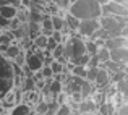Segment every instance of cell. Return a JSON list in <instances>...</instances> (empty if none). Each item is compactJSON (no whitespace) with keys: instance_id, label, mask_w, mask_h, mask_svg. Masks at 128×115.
<instances>
[{"instance_id":"cell-10","label":"cell","mask_w":128,"mask_h":115,"mask_svg":"<svg viewBox=\"0 0 128 115\" xmlns=\"http://www.w3.org/2000/svg\"><path fill=\"white\" fill-rule=\"evenodd\" d=\"M63 20H65V24L68 26L70 31H76V28H78V24H80V20L76 18L75 15H72V13L66 10V12L63 13Z\"/></svg>"},{"instance_id":"cell-24","label":"cell","mask_w":128,"mask_h":115,"mask_svg":"<svg viewBox=\"0 0 128 115\" xmlns=\"http://www.w3.org/2000/svg\"><path fill=\"white\" fill-rule=\"evenodd\" d=\"M41 73H42V76H44V78H52V70H50V66H49V65H42Z\"/></svg>"},{"instance_id":"cell-23","label":"cell","mask_w":128,"mask_h":115,"mask_svg":"<svg viewBox=\"0 0 128 115\" xmlns=\"http://www.w3.org/2000/svg\"><path fill=\"white\" fill-rule=\"evenodd\" d=\"M52 2L55 3L60 10H63V12H66L68 6H70V0H52Z\"/></svg>"},{"instance_id":"cell-3","label":"cell","mask_w":128,"mask_h":115,"mask_svg":"<svg viewBox=\"0 0 128 115\" xmlns=\"http://www.w3.org/2000/svg\"><path fill=\"white\" fill-rule=\"evenodd\" d=\"M97 28H99V20L97 18H86V20H80L76 32H78L83 39H86V38H89Z\"/></svg>"},{"instance_id":"cell-28","label":"cell","mask_w":128,"mask_h":115,"mask_svg":"<svg viewBox=\"0 0 128 115\" xmlns=\"http://www.w3.org/2000/svg\"><path fill=\"white\" fill-rule=\"evenodd\" d=\"M41 2H44V3H49V2H52V0H41Z\"/></svg>"},{"instance_id":"cell-2","label":"cell","mask_w":128,"mask_h":115,"mask_svg":"<svg viewBox=\"0 0 128 115\" xmlns=\"http://www.w3.org/2000/svg\"><path fill=\"white\" fill-rule=\"evenodd\" d=\"M13 88V62L0 52V97Z\"/></svg>"},{"instance_id":"cell-17","label":"cell","mask_w":128,"mask_h":115,"mask_svg":"<svg viewBox=\"0 0 128 115\" xmlns=\"http://www.w3.org/2000/svg\"><path fill=\"white\" fill-rule=\"evenodd\" d=\"M42 15H44V13H41V12L28 10V21H32V23H41V20H42Z\"/></svg>"},{"instance_id":"cell-4","label":"cell","mask_w":128,"mask_h":115,"mask_svg":"<svg viewBox=\"0 0 128 115\" xmlns=\"http://www.w3.org/2000/svg\"><path fill=\"white\" fill-rule=\"evenodd\" d=\"M100 15H114V16L123 15V16H128V6L120 5V3L110 0L106 5H100Z\"/></svg>"},{"instance_id":"cell-12","label":"cell","mask_w":128,"mask_h":115,"mask_svg":"<svg viewBox=\"0 0 128 115\" xmlns=\"http://www.w3.org/2000/svg\"><path fill=\"white\" fill-rule=\"evenodd\" d=\"M16 6H12V5H0V15L3 16V18L10 20L13 18V16H16Z\"/></svg>"},{"instance_id":"cell-1","label":"cell","mask_w":128,"mask_h":115,"mask_svg":"<svg viewBox=\"0 0 128 115\" xmlns=\"http://www.w3.org/2000/svg\"><path fill=\"white\" fill-rule=\"evenodd\" d=\"M68 12L75 15L78 20L86 18H99L100 16V5L96 0H76L70 3Z\"/></svg>"},{"instance_id":"cell-20","label":"cell","mask_w":128,"mask_h":115,"mask_svg":"<svg viewBox=\"0 0 128 115\" xmlns=\"http://www.w3.org/2000/svg\"><path fill=\"white\" fill-rule=\"evenodd\" d=\"M49 66H50V70H52V75L54 73H63V65L58 62V60H55V58L49 63Z\"/></svg>"},{"instance_id":"cell-11","label":"cell","mask_w":128,"mask_h":115,"mask_svg":"<svg viewBox=\"0 0 128 115\" xmlns=\"http://www.w3.org/2000/svg\"><path fill=\"white\" fill-rule=\"evenodd\" d=\"M21 50V47H20V44H16V42H12V44H8V46L5 47V50H3V55L6 57V58H10V60H13L16 57V54Z\"/></svg>"},{"instance_id":"cell-13","label":"cell","mask_w":128,"mask_h":115,"mask_svg":"<svg viewBox=\"0 0 128 115\" xmlns=\"http://www.w3.org/2000/svg\"><path fill=\"white\" fill-rule=\"evenodd\" d=\"M20 88H21L23 92L36 89V83H34V80H32V76H23V81H21V84H20Z\"/></svg>"},{"instance_id":"cell-6","label":"cell","mask_w":128,"mask_h":115,"mask_svg":"<svg viewBox=\"0 0 128 115\" xmlns=\"http://www.w3.org/2000/svg\"><path fill=\"white\" fill-rule=\"evenodd\" d=\"M104 47H107L109 50L118 49V47H128V38L125 36H112V38L104 39Z\"/></svg>"},{"instance_id":"cell-19","label":"cell","mask_w":128,"mask_h":115,"mask_svg":"<svg viewBox=\"0 0 128 115\" xmlns=\"http://www.w3.org/2000/svg\"><path fill=\"white\" fill-rule=\"evenodd\" d=\"M24 58H26V52L21 49L18 54H16V57L12 60V62L15 63V65H18V66H23V65H24Z\"/></svg>"},{"instance_id":"cell-22","label":"cell","mask_w":128,"mask_h":115,"mask_svg":"<svg viewBox=\"0 0 128 115\" xmlns=\"http://www.w3.org/2000/svg\"><path fill=\"white\" fill-rule=\"evenodd\" d=\"M115 114L117 115H128V104L122 102L118 106H115Z\"/></svg>"},{"instance_id":"cell-26","label":"cell","mask_w":128,"mask_h":115,"mask_svg":"<svg viewBox=\"0 0 128 115\" xmlns=\"http://www.w3.org/2000/svg\"><path fill=\"white\" fill-rule=\"evenodd\" d=\"M114 2L120 3V5H126V6H128V0H114Z\"/></svg>"},{"instance_id":"cell-5","label":"cell","mask_w":128,"mask_h":115,"mask_svg":"<svg viewBox=\"0 0 128 115\" xmlns=\"http://www.w3.org/2000/svg\"><path fill=\"white\" fill-rule=\"evenodd\" d=\"M97 106L99 104L94 102L92 97H84L76 104V110L78 114H97Z\"/></svg>"},{"instance_id":"cell-9","label":"cell","mask_w":128,"mask_h":115,"mask_svg":"<svg viewBox=\"0 0 128 115\" xmlns=\"http://www.w3.org/2000/svg\"><path fill=\"white\" fill-rule=\"evenodd\" d=\"M8 112L12 115H28V114H32V109L26 102H18V104H15Z\"/></svg>"},{"instance_id":"cell-27","label":"cell","mask_w":128,"mask_h":115,"mask_svg":"<svg viewBox=\"0 0 128 115\" xmlns=\"http://www.w3.org/2000/svg\"><path fill=\"white\" fill-rule=\"evenodd\" d=\"M97 3H99V5H106L107 2H110V0H96Z\"/></svg>"},{"instance_id":"cell-15","label":"cell","mask_w":128,"mask_h":115,"mask_svg":"<svg viewBox=\"0 0 128 115\" xmlns=\"http://www.w3.org/2000/svg\"><path fill=\"white\" fill-rule=\"evenodd\" d=\"M70 73L75 76H80V78H84L86 80V65H73Z\"/></svg>"},{"instance_id":"cell-21","label":"cell","mask_w":128,"mask_h":115,"mask_svg":"<svg viewBox=\"0 0 128 115\" xmlns=\"http://www.w3.org/2000/svg\"><path fill=\"white\" fill-rule=\"evenodd\" d=\"M49 89H50V92H52V94H57V92H60V91H62V81L52 80V81L49 83Z\"/></svg>"},{"instance_id":"cell-14","label":"cell","mask_w":128,"mask_h":115,"mask_svg":"<svg viewBox=\"0 0 128 115\" xmlns=\"http://www.w3.org/2000/svg\"><path fill=\"white\" fill-rule=\"evenodd\" d=\"M94 55L97 57V60H99V63H102V62H106V60H109L110 58V52H109V49L107 47H99L97 49V52L94 54Z\"/></svg>"},{"instance_id":"cell-8","label":"cell","mask_w":128,"mask_h":115,"mask_svg":"<svg viewBox=\"0 0 128 115\" xmlns=\"http://www.w3.org/2000/svg\"><path fill=\"white\" fill-rule=\"evenodd\" d=\"M110 52V60L114 62H128V47H118L112 49Z\"/></svg>"},{"instance_id":"cell-18","label":"cell","mask_w":128,"mask_h":115,"mask_svg":"<svg viewBox=\"0 0 128 115\" xmlns=\"http://www.w3.org/2000/svg\"><path fill=\"white\" fill-rule=\"evenodd\" d=\"M70 114H72V109H70L68 102L58 104V107H57V112H55V115H70Z\"/></svg>"},{"instance_id":"cell-16","label":"cell","mask_w":128,"mask_h":115,"mask_svg":"<svg viewBox=\"0 0 128 115\" xmlns=\"http://www.w3.org/2000/svg\"><path fill=\"white\" fill-rule=\"evenodd\" d=\"M115 88H117V92L126 94V91H128V78H123V80L117 81V83H115Z\"/></svg>"},{"instance_id":"cell-25","label":"cell","mask_w":128,"mask_h":115,"mask_svg":"<svg viewBox=\"0 0 128 115\" xmlns=\"http://www.w3.org/2000/svg\"><path fill=\"white\" fill-rule=\"evenodd\" d=\"M6 28H8V20L0 15V29H6Z\"/></svg>"},{"instance_id":"cell-7","label":"cell","mask_w":128,"mask_h":115,"mask_svg":"<svg viewBox=\"0 0 128 115\" xmlns=\"http://www.w3.org/2000/svg\"><path fill=\"white\" fill-rule=\"evenodd\" d=\"M92 83H94V86H96L97 89H104V88L110 83L109 72H107L106 68H102V66H99V68H97V73H96V78H94Z\"/></svg>"}]
</instances>
